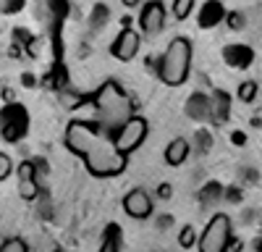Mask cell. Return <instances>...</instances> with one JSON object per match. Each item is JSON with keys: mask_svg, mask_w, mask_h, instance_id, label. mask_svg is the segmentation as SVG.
Here are the masks:
<instances>
[{"mask_svg": "<svg viewBox=\"0 0 262 252\" xmlns=\"http://www.w3.org/2000/svg\"><path fill=\"white\" fill-rule=\"evenodd\" d=\"M121 126H113L102 118L95 116V121H69L66 126V147L81 155L86 163V171L92 176L107 179V176H118L126 168V155L116 150V134Z\"/></svg>", "mask_w": 262, "mask_h": 252, "instance_id": "obj_1", "label": "cell"}, {"mask_svg": "<svg viewBox=\"0 0 262 252\" xmlns=\"http://www.w3.org/2000/svg\"><path fill=\"white\" fill-rule=\"evenodd\" d=\"M191 71V42L186 37H173L160 55L158 76L165 87H181Z\"/></svg>", "mask_w": 262, "mask_h": 252, "instance_id": "obj_2", "label": "cell"}, {"mask_svg": "<svg viewBox=\"0 0 262 252\" xmlns=\"http://www.w3.org/2000/svg\"><path fill=\"white\" fill-rule=\"evenodd\" d=\"M233 244V231H231V218L226 213H215L205 231L200 234L196 249L200 252H228V247Z\"/></svg>", "mask_w": 262, "mask_h": 252, "instance_id": "obj_3", "label": "cell"}, {"mask_svg": "<svg viewBox=\"0 0 262 252\" xmlns=\"http://www.w3.org/2000/svg\"><path fill=\"white\" fill-rule=\"evenodd\" d=\"M29 132V113L24 105L18 102H6L0 108V137L6 142H18Z\"/></svg>", "mask_w": 262, "mask_h": 252, "instance_id": "obj_4", "label": "cell"}, {"mask_svg": "<svg viewBox=\"0 0 262 252\" xmlns=\"http://www.w3.org/2000/svg\"><path fill=\"white\" fill-rule=\"evenodd\" d=\"M144 139H147V121L142 116H131L116 134V150L128 158L137 147H142Z\"/></svg>", "mask_w": 262, "mask_h": 252, "instance_id": "obj_5", "label": "cell"}, {"mask_svg": "<svg viewBox=\"0 0 262 252\" xmlns=\"http://www.w3.org/2000/svg\"><path fill=\"white\" fill-rule=\"evenodd\" d=\"M139 48H142V34L137 32V29H121V34L113 39V45H111V53L118 58V60H134L137 58V53H139Z\"/></svg>", "mask_w": 262, "mask_h": 252, "instance_id": "obj_6", "label": "cell"}, {"mask_svg": "<svg viewBox=\"0 0 262 252\" xmlns=\"http://www.w3.org/2000/svg\"><path fill=\"white\" fill-rule=\"evenodd\" d=\"M165 27V8L160 0H149V3L142 6L139 13V29L144 34H160Z\"/></svg>", "mask_w": 262, "mask_h": 252, "instance_id": "obj_7", "label": "cell"}, {"mask_svg": "<svg viewBox=\"0 0 262 252\" xmlns=\"http://www.w3.org/2000/svg\"><path fill=\"white\" fill-rule=\"evenodd\" d=\"M123 213L134 221H144L152 216V197L144 192V189H131V192L123 197Z\"/></svg>", "mask_w": 262, "mask_h": 252, "instance_id": "obj_8", "label": "cell"}, {"mask_svg": "<svg viewBox=\"0 0 262 252\" xmlns=\"http://www.w3.org/2000/svg\"><path fill=\"white\" fill-rule=\"evenodd\" d=\"M228 16L223 0H205V3L200 6V13H196V24H200V29H212L217 24H223Z\"/></svg>", "mask_w": 262, "mask_h": 252, "instance_id": "obj_9", "label": "cell"}, {"mask_svg": "<svg viewBox=\"0 0 262 252\" xmlns=\"http://www.w3.org/2000/svg\"><path fill=\"white\" fill-rule=\"evenodd\" d=\"M16 174H18V195L24 197V200H34L39 195V184H37V168L34 163L24 160L18 168H16Z\"/></svg>", "mask_w": 262, "mask_h": 252, "instance_id": "obj_10", "label": "cell"}, {"mask_svg": "<svg viewBox=\"0 0 262 252\" xmlns=\"http://www.w3.org/2000/svg\"><path fill=\"white\" fill-rule=\"evenodd\" d=\"M223 60L231 69H249L254 60V50L249 45H242V42H233V45L223 48Z\"/></svg>", "mask_w": 262, "mask_h": 252, "instance_id": "obj_11", "label": "cell"}, {"mask_svg": "<svg viewBox=\"0 0 262 252\" xmlns=\"http://www.w3.org/2000/svg\"><path fill=\"white\" fill-rule=\"evenodd\" d=\"M189 142L184 137H176V139H170L168 147H165V163L168 165H181L186 158H189Z\"/></svg>", "mask_w": 262, "mask_h": 252, "instance_id": "obj_12", "label": "cell"}, {"mask_svg": "<svg viewBox=\"0 0 262 252\" xmlns=\"http://www.w3.org/2000/svg\"><path fill=\"white\" fill-rule=\"evenodd\" d=\"M100 252H121V226L118 223H107Z\"/></svg>", "mask_w": 262, "mask_h": 252, "instance_id": "obj_13", "label": "cell"}, {"mask_svg": "<svg viewBox=\"0 0 262 252\" xmlns=\"http://www.w3.org/2000/svg\"><path fill=\"white\" fill-rule=\"evenodd\" d=\"M196 242H200V234H196V228H194L191 223H186V226L179 231V244H181L184 249H191V247H196Z\"/></svg>", "mask_w": 262, "mask_h": 252, "instance_id": "obj_14", "label": "cell"}, {"mask_svg": "<svg viewBox=\"0 0 262 252\" xmlns=\"http://www.w3.org/2000/svg\"><path fill=\"white\" fill-rule=\"evenodd\" d=\"M194 11V0H173V16H176L179 21L189 18Z\"/></svg>", "mask_w": 262, "mask_h": 252, "instance_id": "obj_15", "label": "cell"}, {"mask_svg": "<svg viewBox=\"0 0 262 252\" xmlns=\"http://www.w3.org/2000/svg\"><path fill=\"white\" fill-rule=\"evenodd\" d=\"M215 118L217 121H226L228 118V95L226 92H217L215 95Z\"/></svg>", "mask_w": 262, "mask_h": 252, "instance_id": "obj_16", "label": "cell"}, {"mask_svg": "<svg viewBox=\"0 0 262 252\" xmlns=\"http://www.w3.org/2000/svg\"><path fill=\"white\" fill-rule=\"evenodd\" d=\"M236 95H238V100H242V102H252V100L257 97V81H252V79L244 81L242 87H238Z\"/></svg>", "mask_w": 262, "mask_h": 252, "instance_id": "obj_17", "label": "cell"}, {"mask_svg": "<svg viewBox=\"0 0 262 252\" xmlns=\"http://www.w3.org/2000/svg\"><path fill=\"white\" fill-rule=\"evenodd\" d=\"M0 252H29V247H27L24 239L11 237V239H6L3 244H0Z\"/></svg>", "mask_w": 262, "mask_h": 252, "instance_id": "obj_18", "label": "cell"}, {"mask_svg": "<svg viewBox=\"0 0 262 252\" xmlns=\"http://www.w3.org/2000/svg\"><path fill=\"white\" fill-rule=\"evenodd\" d=\"M226 21L231 29H244V13H238V11H228Z\"/></svg>", "mask_w": 262, "mask_h": 252, "instance_id": "obj_19", "label": "cell"}, {"mask_svg": "<svg viewBox=\"0 0 262 252\" xmlns=\"http://www.w3.org/2000/svg\"><path fill=\"white\" fill-rule=\"evenodd\" d=\"M11 171H13V163H11V158L0 153V181L8 179V176H11Z\"/></svg>", "mask_w": 262, "mask_h": 252, "instance_id": "obj_20", "label": "cell"}, {"mask_svg": "<svg viewBox=\"0 0 262 252\" xmlns=\"http://www.w3.org/2000/svg\"><path fill=\"white\" fill-rule=\"evenodd\" d=\"M21 8H24V0H8V3H6V11H8V13H16V11H21Z\"/></svg>", "mask_w": 262, "mask_h": 252, "instance_id": "obj_21", "label": "cell"}, {"mask_svg": "<svg viewBox=\"0 0 262 252\" xmlns=\"http://www.w3.org/2000/svg\"><path fill=\"white\" fill-rule=\"evenodd\" d=\"M231 142H233L236 147H242V144H247V134H244V132H233V134H231Z\"/></svg>", "mask_w": 262, "mask_h": 252, "instance_id": "obj_22", "label": "cell"}, {"mask_svg": "<svg viewBox=\"0 0 262 252\" xmlns=\"http://www.w3.org/2000/svg\"><path fill=\"white\" fill-rule=\"evenodd\" d=\"M160 197H163V200L170 197V184H160Z\"/></svg>", "mask_w": 262, "mask_h": 252, "instance_id": "obj_23", "label": "cell"}, {"mask_svg": "<svg viewBox=\"0 0 262 252\" xmlns=\"http://www.w3.org/2000/svg\"><path fill=\"white\" fill-rule=\"evenodd\" d=\"M21 79H24V84H27V87H34V81H37V79H34L32 74H24V76H21Z\"/></svg>", "mask_w": 262, "mask_h": 252, "instance_id": "obj_24", "label": "cell"}, {"mask_svg": "<svg viewBox=\"0 0 262 252\" xmlns=\"http://www.w3.org/2000/svg\"><path fill=\"white\" fill-rule=\"evenodd\" d=\"M139 3H142V0H123V6H126V8H137Z\"/></svg>", "mask_w": 262, "mask_h": 252, "instance_id": "obj_25", "label": "cell"}, {"mask_svg": "<svg viewBox=\"0 0 262 252\" xmlns=\"http://www.w3.org/2000/svg\"><path fill=\"white\" fill-rule=\"evenodd\" d=\"M3 100H6V102H13V92H11V90H3Z\"/></svg>", "mask_w": 262, "mask_h": 252, "instance_id": "obj_26", "label": "cell"}]
</instances>
